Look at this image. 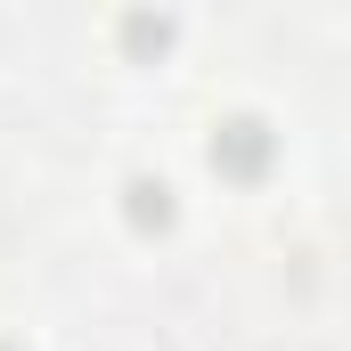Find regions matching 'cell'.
<instances>
[{
    "label": "cell",
    "instance_id": "1",
    "mask_svg": "<svg viewBox=\"0 0 351 351\" xmlns=\"http://www.w3.org/2000/svg\"><path fill=\"white\" fill-rule=\"evenodd\" d=\"M269 123L262 114H229V123H213V172H229V180H262L269 172Z\"/></svg>",
    "mask_w": 351,
    "mask_h": 351
},
{
    "label": "cell",
    "instance_id": "2",
    "mask_svg": "<svg viewBox=\"0 0 351 351\" xmlns=\"http://www.w3.org/2000/svg\"><path fill=\"white\" fill-rule=\"evenodd\" d=\"M123 196H131V204H123L131 229H172V188H164V180H131Z\"/></svg>",
    "mask_w": 351,
    "mask_h": 351
},
{
    "label": "cell",
    "instance_id": "3",
    "mask_svg": "<svg viewBox=\"0 0 351 351\" xmlns=\"http://www.w3.org/2000/svg\"><path fill=\"white\" fill-rule=\"evenodd\" d=\"M0 351H16V343H0Z\"/></svg>",
    "mask_w": 351,
    "mask_h": 351
}]
</instances>
